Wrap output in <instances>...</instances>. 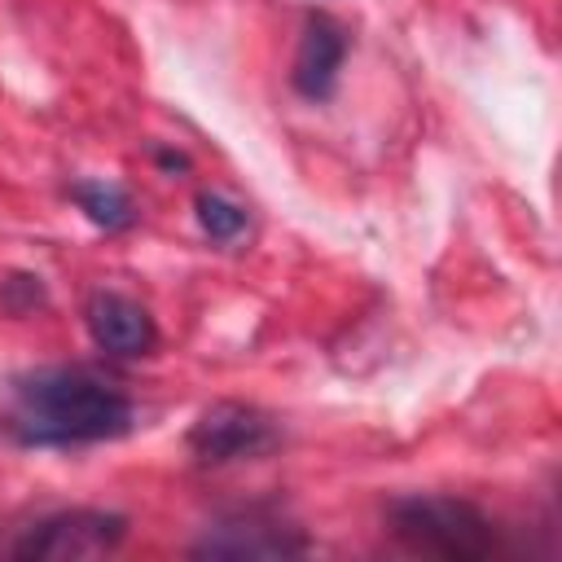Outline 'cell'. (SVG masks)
<instances>
[{
	"mask_svg": "<svg viewBox=\"0 0 562 562\" xmlns=\"http://www.w3.org/2000/svg\"><path fill=\"white\" fill-rule=\"evenodd\" d=\"M70 202L105 233H123L136 224V206H132V193L114 180H75L70 189Z\"/></svg>",
	"mask_w": 562,
	"mask_h": 562,
	"instance_id": "obj_8",
	"label": "cell"
},
{
	"mask_svg": "<svg viewBox=\"0 0 562 562\" xmlns=\"http://www.w3.org/2000/svg\"><path fill=\"white\" fill-rule=\"evenodd\" d=\"M83 325L92 347L114 360H140L158 347V325L149 307L119 290H92L83 303Z\"/></svg>",
	"mask_w": 562,
	"mask_h": 562,
	"instance_id": "obj_6",
	"label": "cell"
},
{
	"mask_svg": "<svg viewBox=\"0 0 562 562\" xmlns=\"http://www.w3.org/2000/svg\"><path fill=\"white\" fill-rule=\"evenodd\" d=\"M184 443L202 465H233V461H255V457L272 452L281 443V430L263 408L220 400L198 413Z\"/></svg>",
	"mask_w": 562,
	"mask_h": 562,
	"instance_id": "obj_3",
	"label": "cell"
},
{
	"mask_svg": "<svg viewBox=\"0 0 562 562\" xmlns=\"http://www.w3.org/2000/svg\"><path fill=\"white\" fill-rule=\"evenodd\" d=\"M127 540V518L114 509H57L31 522L18 540V558H101Z\"/></svg>",
	"mask_w": 562,
	"mask_h": 562,
	"instance_id": "obj_4",
	"label": "cell"
},
{
	"mask_svg": "<svg viewBox=\"0 0 562 562\" xmlns=\"http://www.w3.org/2000/svg\"><path fill=\"white\" fill-rule=\"evenodd\" d=\"M193 211H198L202 233H206L215 246H233V241L250 228V211H246L241 202L215 193V189H202V193L193 198Z\"/></svg>",
	"mask_w": 562,
	"mask_h": 562,
	"instance_id": "obj_9",
	"label": "cell"
},
{
	"mask_svg": "<svg viewBox=\"0 0 562 562\" xmlns=\"http://www.w3.org/2000/svg\"><path fill=\"white\" fill-rule=\"evenodd\" d=\"M0 303H4L13 316H31L35 307L48 303V294H44V281H40V277H31V272H9V277L0 281Z\"/></svg>",
	"mask_w": 562,
	"mask_h": 562,
	"instance_id": "obj_10",
	"label": "cell"
},
{
	"mask_svg": "<svg viewBox=\"0 0 562 562\" xmlns=\"http://www.w3.org/2000/svg\"><path fill=\"white\" fill-rule=\"evenodd\" d=\"M193 553L198 558H294V553H307V536L268 509H237L211 522L193 544Z\"/></svg>",
	"mask_w": 562,
	"mask_h": 562,
	"instance_id": "obj_5",
	"label": "cell"
},
{
	"mask_svg": "<svg viewBox=\"0 0 562 562\" xmlns=\"http://www.w3.org/2000/svg\"><path fill=\"white\" fill-rule=\"evenodd\" d=\"M386 531L404 549L430 553V558L474 562V558L501 553V527L474 501L443 496V492H408L386 501Z\"/></svg>",
	"mask_w": 562,
	"mask_h": 562,
	"instance_id": "obj_2",
	"label": "cell"
},
{
	"mask_svg": "<svg viewBox=\"0 0 562 562\" xmlns=\"http://www.w3.org/2000/svg\"><path fill=\"white\" fill-rule=\"evenodd\" d=\"M347 31L329 18V13H307L294 61H290V88L303 101H329L347 61Z\"/></svg>",
	"mask_w": 562,
	"mask_h": 562,
	"instance_id": "obj_7",
	"label": "cell"
},
{
	"mask_svg": "<svg viewBox=\"0 0 562 562\" xmlns=\"http://www.w3.org/2000/svg\"><path fill=\"white\" fill-rule=\"evenodd\" d=\"M154 162H158L162 171H189V158L176 154V149H154Z\"/></svg>",
	"mask_w": 562,
	"mask_h": 562,
	"instance_id": "obj_11",
	"label": "cell"
},
{
	"mask_svg": "<svg viewBox=\"0 0 562 562\" xmlns=\"http://www.w3.org/2000/svg\"><path fill=\"white\" fill-rule=\"evenodd\" d=\"M136 426L132 395L88 364H44L9 382L0 430L18 448H88Z\"/></svg>",
	"mask_w": 562,
	"mask_h": 562,
	"instance_id": "obj_1",
	"label": "cell"
}]
</instances>
